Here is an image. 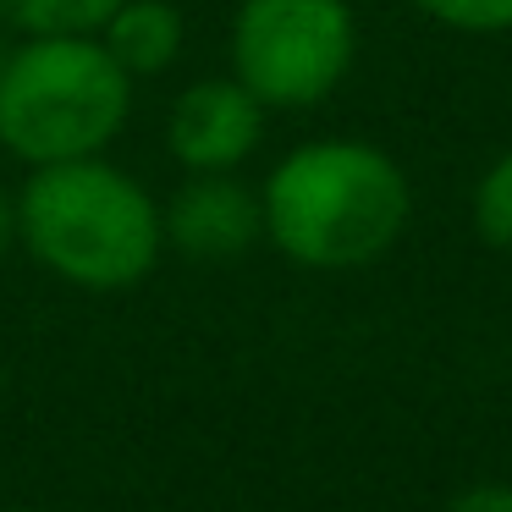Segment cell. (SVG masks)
Here are the masks:
<instances>
[{
  "mask_svg": "<svg viewBox=\"0 0 512 512\" xmlns=\"http://www.w3.org/2000/svg\"><path fill=\"white\" fill-rule=\"evenodd\" d=\"M105 50L127 78H155L182 50V17L171 0H122L105 17Z\"/></svg>",
  "mask_w": 512,
  "mask_h": 512,
  "instance_id": "obj_7",
  "label": "cell"
},
{
  "mask_svg": "<svg viewBox=\"0 0 512 512\" xmlns=\"http://www.w3.org/2000/svg\"><path fill=\"white\" fill-rule=\"evenodd\" d=\"M17 232L39 265L89 292L138 287L166 243L155 199L100 155L34 166L17 193Z\"/></svg>",
  "mask_w": 512,
  "mask_h": 512,
  "instance_id": "obj_2",
  "label": "cell"
},
{
  "mask_svg": "<svg viewBox=\"0 0 512 512\" xmlns=\"http://www.w3.org/2000/svg\"><path fill=\"white\" fill-rule=\"evenodd\" d=\"M265 133V105L237 78H204L171 105L166 144L188 171H232L254 155Z\"/></svg>",
  "mask_w": 512,
  "mask_h": 512,
  "instance_id": "obj_5",
  "label": "cell"
},
{
  "mask_svg": "<svg viewBox=\"0 0 512 512\" xmlns=\"http://www.w3.org/2000/svg\"><path fill=\"white\" fill-rule=\"evenodd\" d=\"M446 512H512V485H468L446 501Z\"/></svg>",
  "mask_w": 512,
  "mask_h": 512,
  "instance_id": "obj_11",
  "label": "cell"
},
{
  "mask_svg": "<svg viewBox=\"0 0 512 512\" xmlns=\"http://www.w3.org/2000/svg\"><path fill=\"white\" fill-rule=\"evenodd\" d=\"M237 83L259 105H314L353 67L347 0H243L232 23Z\"/></svg>",
  "mask_w": 512,
  "mask_h": 512,
  "instance_id": "obj_4",
  "label": "cell"
},
{
  "mask_svg": "<svg viewBox=\"0 0 512 512\" xmlns=\"http://www.w3.org/2000/svg\"><path fill=\"white\" fill-rule=\"evenodd\" d=\"M474 226L490 248H512V155H501L496 166L479 177L474 188Z\"/></svg>",
  "mask_w": 512,
  "mask_h": 512,
  "instance_id": "obj_9",
  "label": "cell"
},
{
  "mask_svg": "<svg viewBox=\"0 0 512 512\" xmlns=\"http://www.w3.org/2000/svg\"><path fill=\"white\" fill-rule=\"evenodd\" d=\"M160 226H166V243H177L182 254L226 259V254H243L265 232V215H259V199L243 182H232L226 171H199L171 199Z\"/></svg>",
  "mask_w": 512,
  "mask_h": 512,
  "instance_id": "obj_6",
  "label": "cell"
},
{
  "mask_svg": "<svg viewBox=\"0 0 512 512\" xmlns=\"http://www.w3.org/2000/svg\"><path fill=\"white\" fill-rule=\"evenodd\" d=\"M419 6L457 34H507L512 28V0H419Z\"/></svg>",
  "mask_w": 512,
  "mask_h": 512,
  "instance_id": "obj_10",
  "label": "cell"
},
{
  "mask_svg": "<svg viewBox=\"0 0 512 512\" xmlns=\"http://www.w3.org/2000/svg\"><path fill=\"white\" fill-rule=\"evenodd\" d=\"M408 210L402 166L358 138L292 149L259 193L265 237L309 270H353L380 259L402 237Z\"/></svg>",
  "mask_w": 512,
  "mask_h": 512,
  "instance_id": "obj_1",
  "label": "cell"
},
{
  "mask_svg": "<svg viewBox=\"0 0 512 512\" xmlns=\"http://www.w3.org/2000/svg\"><path fill=\"white\" fill-rule=\"evenodd\" d=\"M12 237H17V204L6 199V193H0V248L12 243Z\"/></svg>",
  "mask_w": 512,
  "mask_h": 512,
  "instance_id": "obj_12",
  "label": "cell"
},
{
  "mask_svg": "<svg viewBox=\"0 0 512 512\" xmlns=\"http://www.w3.org/2000/svg\"><path fill=\"white\" fill-rule=\"evenodd\" d=\"M122 0H0V17L23 34H94Z\"/></svg>",
  "mask_w": 512,
  "mask_h": 512,
  "instance_id": "obj_8",
  "label": "cell"
},
{
  "mask_svg": "<svg viewBox=\"0 0 512 512\" xmlns=\"http://www.w3.org/2000/svg\"><path fill=\"white\" fill-rule=\"evenodd\" d=\"M133 78L89 34H34L0 67V144L28 166L100 155L127 122Z\"/></svg>",
  "mask_w": 512,
  "mask_h": 512,
  "instance_id": "obj_3",
  "label": "cell"
}]
</instances>
